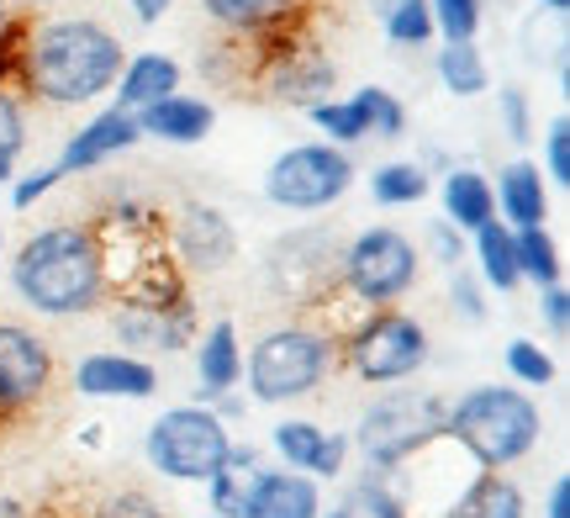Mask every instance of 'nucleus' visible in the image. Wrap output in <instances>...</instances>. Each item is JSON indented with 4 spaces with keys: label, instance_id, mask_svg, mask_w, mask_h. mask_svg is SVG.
Wrapping results in <instances>:
<instances>
[{
    "label": "nucleus",
    "instance_id": "nucleus-46",
    "mask_svg": "<svg viewBox=\"0 0 570 518\" xmlns=\"http://www.w3.org/2000/svg\"><path fill=\"white\" fill-rule=\"evenodd\" d=\"M539 6H544V11H554V17H566V6H570V0H539Z\"/></svg>",
    "mask_w": 570,
    "mask_h": 518
},
{
    "label": "nucleus",
    "instance_id": "nucleus-7",
    "mask_svg": "<svg viewBox=\"0 0 570 518\" xmlns=\"http://www.w3.org/2000/svg\"><path fill=\"white\" fill-rule=\"evenodd\" d=\"M354 186V159L338 144H296L265 175V196L281 212H323Z\"/></svg>",
    "mask_w": 570,
    "mask_h": 518
},
{
    "label": "nucleus",
    "instance_id": "nucleus-10",
    "mask_svg": "<svg viewBox=\"0 0 570 518\" xmlns=\"http://www.w3.org/2000/svg\"><path fill=\"white\" fill-rule=\"evenodd\" d=\"M53 387V350L27 323L0 317V418L27 413Z\"/></svg>",
    "mask_w": 570,
    "mask_h": 518
},
{
    "label": "nucleus",
    "instance_id": "nucleus-44",
    "mask_svg": "<svg viewBox=\"0 0 570 518\" xmlns=\"http://www.w3.org/2000/svg\"><path fill=\"white\" fill-rule=\"evenodd\" d=\"M550 518H570V477H560L550 487Z\"/></svg>",
    "mask_w": 570,
    "mask_h": 518
},
{
    "label": "nucleus",
    "instance_id": "nucleus-33",
    "mask_svg": "<svg viewBox=\"0 0 570 518\" xmlns=\"http://www.w3.org/2000/svg\"><path fill=\"white\" fill-rule=\"evenodd\" d=\"M508 371L523 381V387H550L554 381V360L533 339H512L508 344Z\"/></svg>",
    "mask_w": 570,
    "mask_h": 518
},
{
    "label": "nucleus",
    "instance_id": "nucleus-28",
    "mask_svg": "<svg viewBox=\"0 0 570 518\" xmlns=\"http://www.w3.org/2000/svg\"><path fill=\"white\" fill-rule=\"evenodd\" d=\"M512 250H518V275L533 286H560V250L544 228H512Z\"/></svg>",
    "mask_w": 570,
    "mask_h": 518
},
{
    "label": "nucleus",
    "instance_id": "nucleus-15",
    "mask_svg": "<svg viewBox=\"0 0 570 518\" xmlns=\"http://www.w3.org/2000/svg\"><path fill=\"white\" fill-rule=\"evenodd\" d=\"M275 450H281L296 471H312V477H338L344 471V450L348 439L344 434H323L317 423H306V418H285L275 423Z\"/></svg>",
    "mask_w": 570,
    "mask_h": 518
},
{
    "label": "nucleus",
    "instance_id": "nucleus-41",
    "mask_svg": "<svg viewBox=\"0 0 570 518\" xmlns=\"http://www.w3.org/2000/svg\"><path fill=\"white\" fill-rule=\"evenodd\" d=\"M454 302H460V312H465L470 323H481V317H487V302H481V291H475L470 275H454Z\"/></svg>",
    "mask_w": 570,
    "mask_h": 518
},
{
    "label": "nucleus",
    "instance_id": "nucleus-31",
    "mask_svg": "<svg viewBox=\"0 0 570 518\" xmlns=\"http://www.w3.org/2000/svg\"><path fill=\"white\" fill-rule=\"evenodd\" d=\"M433 32L444 42H475L481 32V0H428Z\"/></svg>",
    "mask_w": 570,
    "mask_h": 518
},
{
    "label": "nucleus",
    "instance_id": "nucleus-17",
    "mask_svg": "<svg viewBox=\"0 0 570 518\" xmlns=\"http://www.w3.org/2000/svg\"><path fill=\"white\" fill-rule=\"evenodd\" d=\"M491 196H497V207H502V223H508V228H544V217H550L544 169L529 165V159L502 165V180L491 186Z\"/></svg>",
    "mask_w": 570,
    "mask_h": 518
},
{
    "label": "nucleus",
    "instance_id": "nucleus-18",
    "mask_svg": "<svg viewBox=\"0 0 570 518\" xmlns=\"http://www.w3.org/2000/svg\"><path fill=\"white\" fill-rule=\"evenodd\" d=\"M217 123L212 101H196V96H164L148 111H138V133L142 138H164V144H202L206 133Z\"/></svg>",
    "mask_w": 570,
    "mask_h": 518
},
{
    "label": "nucleus",
    "instance_id": "nucleus-19",
    "mask_svg": "<svg viewBox=\"0 0 570 518\" xmlns=\"http://www.w3.org/2000/svg\"><path fill=\"white\" fill-rule=\"evenodd\" d=\"M111 90H117V106L138 117V111H148L154 101H164V96L180 90V63L169 59V53H132Z\"/></svg>",
    "mask_w": 570,
    "mask_h": 518
},
{
    "label": "nucleus",
    "instance_id": "nucleus-35",
    "mask_svg": "<svg viewBox=\"0 0 570 518\" xmlns=\"http://www.w3.org/2000/svg\"><path fill=\"white\" fill-rule=\"evenodd\" d=\"M27 148V117H21V101L0 90V159H17Z\"/></svg>",
    "mask_w": 570,
    "mask_h": 518
},
{
    "label": "nucleus",
    "instance_id": "nucleus-30",
    "mask_svg": "<svg viewBox=\"0 0 570 518\" xmlns=\"http://www.w3.org/2000/svg\"><path fill=\"white\" fill-rule=\"evenodd\" d=\"M386 38L396 48H423L433 38V11L428 0H391L386 6Z\"/></svg>",
    "mask_w": 570,
    "mask_h": 518
},
{
    "label": "nucleus",
    "instance_id": "nucleus-22",
    "mask_svg": "<svg viewBox=\"0 0 570 518\" xmlns=\"http://www.w3.org/2000/svg\"><path fill=\"white\" fill-rule=\"evenodd\" d=\"M196 375H202V397H227L244 375V350H238V329L233 323H212L196 350Z\"/></svg>",
    "mask_w": 570,
    "mask_h": 518
},
{
    "label": "nucleus",
    "instance_id": "nucleus-27",
    "mask_svg": "<svg viewBox=\"0 0 570 518\" xmlns=\"http://www.w3.org/2000/svg\"><path fill=\"white\" fill-rule=\"evenodd\" d=\"M370 196L381 207H417L428 196V169L417 159H396V165H381L370 175Z\"/></svg>",
    "mask_w": 570,
    "mask_h": 518
},
{
    "label": "nucleus",
    "instance_id": "nucleus-24",
    "mask_svg": "<svg viewBox=\"0 0 570 518\" xmlns=\"http://www.w3.org/2000/svg\"><path fill=\"white\" fill-rule=\"evenodd\" d=\"M433 69H439V85H444L449 96H460V101L481 96V90L491 85V69H487V59H481L475 42H444Z\"/></svg>",
    "mask_w": 570,
    "mask_h": 518
},
{
    "label": "nucleus",
    "instance_id": "nucleus-32",
    "mask_svg": "<svg viewBox=\"0 0 570 518\" xmlns=\"http://www.w3.org/2000/svg\"><path fill=\"white\" fill-rule=\"evenodd\" d=\"M354 96H360V106H365L370 133H375V138H402V133H407V106L396 101L391 90L365 85V90H354Z\"/></svg>",
    "mask_w": 570,
    "mask_h": 518
},
{
    "label": "nucleus",
    "instance_id": "nucleus-5",
    "mask_svg": "<svg viewBox=\"0 0 570 518\" xmlns=\"http://www.w3.org/2000/svg\"><path fill=\"white\" fill-rule=\"evenodd\" d=\"M444 418H449V402L433 392L381 397V402L360 418L354 444L370 456V471H391V466H402L407 456L428 450L433 439L444 434Z\"/></svg>",
    "mask_w": 570,
    "mask_h": 518
},
{
    "label": "nucleus",
    "instance_id": "nucleus-26",
    "mask_svg": "<svg viewBox=\"0 0 570 518\" xmlns=\"http://www.w3.org/2000/svg\"><path fill=\"white\" fill-rule=\"evenodd\" d=\"M475 260H481V275H487L497 291H512L523 275H518V250H512V228L508 223H487L475 228Z\"/></svg>",
    "mask_w": 570,
    "mask_h": 518
},
{
    "label": "nucleus",
    "instance_id": "nucleus-20",
    "mask_svg": "<svg viewBox=\"0 0 570 518\" xmlns=\"http://www.w3.org/2000/svg\"><path fill=\"white\" fill-rule=\"evenodd\" d=\"M306 0H202V11L217 27H227L233 38H259V32H275L285 21H302Z\"/></svg>",
    "mask_w": 570,
    "mask_h": 518
},
{
    "label": "nucleus",
    "instance_id": "nucleus-39",
    "mask_svg": "<svg viewBox=\"0 0 570 518\" xmlns=\"http://www.w3.org/2000/svg\"><path fill=\"white\" fill-rule=\"evenodd\" d=\"M96 518H164V508L148 492H117L96 508Z\"/></svg>",
    "mask_w": 570,
    "mask_h": 518
},
{
    "label": "nucleus",
    "instance_id": "nucleus-34",
    "mask_svg": "<svg viewBox=\"0 0 570 518\" xmlns=\"http://www.w3.org/2000/svg\"><path fill=\"white\" fill-rule=\"evenodd\" d=\"M544 169L554 186H570V117H554L544 133Z\"/></svg>",
    "mask_w": 570,
    "mask_h": 518
},
{
    "label": "nucleus",
    "instance_id": "nucleus-3",
    "mask_svg": "<svg viewBox=\"0 0 570 518\" xmlns=\"http://www.w3.org/2000/svg\"><path fill=\"white\" fill-rule=\"evenodd\" d=\"M539 429H544L539 408L523 392H512V387H475L444 418V434L460 439L487 471H502V466L529 456Z\"/></svg>",
    "mask_w": 570,
    "mask_h": 518
},
{
    "label": "nucleus",
    "instance_id": "nucleus-14",
    "mask_svg": "<svg viewBox=\"0 0 570 518\" xmlns=\"http://www.w3.org/2000/svg\"><path fill=\"white\" fill-rule=\"evenodd\" d=\"M75 387L85 397H132V402H142V397L159 392V375H154L148 360H132V354H90L75 371Z\"/></svg>",
    "mask_w": 570,
    "mask_h": 518
},
{
    "label": "nucleus",
    "instance_id": "nucleus-9",
    "mask_svg": "<svg viewBox=\"0 0 570 518\" xmlns=\"http://www.w3.org/2000/svg\"><path fill=\"white\" fill-rule=\"evenodd\" d=\"M417 281V250L407 233L365 228L344 254H338V286L370 307H386Z\"/></svg>",
    "mask_w": 570,
    "mask_h": 518
},
{
    "label": "nucleus",
    "instance_id": "nucleus-12",
    "mask_svg": "<svg viewBox=\"0 0 570 518\" xmlns=\"http://www.w3.org/2000/svg\"><path fill=\"white\" fill-rule=\"evenodd\" d=\"M169 254H175V260H185L190 270H227L233 260H238V233H233V223H227L217 207L190 202V207L175 217Z\"/></svg>",
    "mask_w": 570,
    "mask_h": 518
},
{
    "label": "nucleus",
    "instance_id": "nucleus-29",
    "mask_svg": "<svg viewBox=\"0 0 570 518\" xmlns=\"http://www.w3.org/2000/svg\"><path fill=\"white\" fill-rule=\"evenodd\" d=\"M312 123L323 127L333 144H360V138H370V117H365V106H360V96H348V101H317L312 106Z\"/></svg>",
    "mask_w": 570,
    "mask_h": 518
},
{
    "label": "nucleus",
    "instance_id": "nucleus-2",
    "mask_svg": "<svg viewBox=\"0 0 570 518\" xmlns=\"http://www.w3.org/2000/svg\"><path fill=\"white\" fill-rule=\"evenodd\" d=\"M11 286L32 312L75 317L96 312L106 296V260L90 223H53L32 233L11 260Z\"/></svg>",
    "mask_w": 570,
    "mask_h": 518
},
{
    "label": "nucleus",
    "instance_id": "nucleus-43",
    "mask_svg": "<svg viewBox=\"0 0 570 518\" xmlns=\"http://www.w3.org/2000/svg\"><path fill=\"white\" fill-rule=\"evenodd\" d=\"M169 6H175V0H132V17H138L142 27H154V21L169 17Z\"/></svg>",
    "mask_w": 570,
    "mask_h": 518
},
{
    "label": "nucleus",
    "instance_id": "nucleus-36",
    "mask_svg": "<svg viewBox=\"0 0 570 518\" xmlns=\"http://www.w3.org/2000/svg\"><path fill=\"white\" fill-rule=\"evenodd\" d=\"M502 123H508L512 144H529L533 138V117H529V96L518 85H502Z\"/></svg>",
    "mask_w": 570,
    "mask_h": 518
},
{
    "label": "nucleus",
    "instance_id": "nucleus-16",
    "mask_svg": "<svg viewBox=\"0 0 570 518\" xmlns=\"http://www.w3.org/2000/svg\"><path fill=\"white\" fill-rule=\"evenodd\" d=\"M317 487L302 471H259L248 487L244 518H317Z\"/></svg>",
    "mask_w": 570,
    "mask_h": 518
},
{
    "label": "nucleus",
    "instance_id": "nucleus-40",
    "mask_svg": "<svg viewBox=\"0 0 570 518\" xmlns=\"http://www.w3.org/2000/svg\"><path fill=\"white\" fill-rule=\"evenodd\" d=\"M544 317H550V329L566 339V329H570V296H566V286H544Z\"/></svg>",
    "mask_w": 570,
    "mask_h": 518
},
{
    "label": "nucleus",
    "instance_id": "nucleus-45",
    "mask_svg": "<svg viewBox=\"0 0 570 518\" xmlns=\"http://www.w3.org/2000/svg\"><path fill=\"white\" fill-rule=\"evenodd\" d=\"M0 518H27V514H21V502H11V498H0Z\"/></svg>",
    "mask_w": 570,
    "mask_h": 518
},
{
    "label": "nucleus",
    "instance_id": "nucleus-13",
    "mask_svg": "<svg viewBox=\"0 0 570 518\" xmlns=\"http://www.w3.org/2000/svg\"><path fill=\"white\" fill-rule=\"evenodd\" d=\"M138 117L132 111H122V106H106L101 117H90V123L63 144L59 154V169L63 175H85V169L106 165V159H117V154H127V148H138Z\"/></svg>",
    "mask_w": 570,
    "mask_h": 518
},
{
    "label": "nucleus",
    "instance_id": "nucleus-42",
    "mask_svg": "<svg viewBox=\"0 0 570 518\" xmlns=\"http://www.w3.org/2000/svg\"><path fill=\"white\" fill-rule=\"evenodd\" d=\"M433 250H439V260H449V265H454V260L465 254V244H460V228H454V223H439V228H433Z\"/></svg>",
    "mask_w": 570,
    "mask_h": 518
},
{
    "label": "nucleus",
    "instance_id": "nucleus-47",
    "mask_svg": "<svg viewBox=\"0 0 570 518\" xmlns=\"http://www.w3.org/2000/svg\"><path fill=\"white\" fill-rule=\"evenodd\" d=\"M21 11H38V6H48V0H17Z\"/></svg>",
    "mask_w": 570,
    "mask_h": 518
},
{
    "label": "nucleus",
    "instance_id": "nucleus-49",
    "mask_svg": "<svg viewBox=\"0 0 570 518\" xmlns=\"http://www.w3.org/2000/svg\"><path fill=\"white\" fill-rule=\"evenodd\" d=\"M6 21H11V0H0V27H6Z\"/></svg>",
    "mask_w": 570,
    "mask_h": 518
},
{
    "label": "nucleus",
    "instance_id": "nucleus-4",
    "mask_svg": "<svg viewBox=\"0 0 570 518\" xmlns=\"http://www.w3.org/2000/svg\"><path fill=\"white\" fill-rule=\"evenodd\" d=\"M327 371H333V339L306 323H285L269 329L248 354V392L254 402H291L317 392Z\"/></svg>",
    "mask_w": 570,
    "mask_h": 518
},
{
    "label": "nucleus",
    "instance_id": "nucleus-23",
    "mask_svg": "<svg viewBox=\"0 0 570 518\" xmlns=\"http://www.w3.org/2000/svg\"><path fill=\"white\" fill-rule=\"evenodd\" d=\"M444 518H523V492L502 471H487L449 502Z\"/></svg>",
    "mask_w": 570,
    "mask_h": 518
},
{
    "label": "nucleus",
    "instance_id": "nucleus-50",
    "mask_svg": "<svg viewBox=\"0 0 570 518\" xmlns=\"http://www.w3.org/2000/svg\"><path fill=\"white\" fill-rule=\"evenodd\" d=\"M327 518H348V514H327Z\"/></svg>",
    "mask_w": 570,
    "mask_h": 518
},
{
    "label": "nucleus",
    "instance_id": "nucleus-37",
    "mask_svg": "<svg viewBox=\"0 0 570 518\" xmlns=\"http://www.w3.org/2000/svg\"><path fill=\"white\" fill-rule=\"evenodd\" d=\"M354 502H360V508H365L370 518H407L402 498H396V492H391V487H386L381 477H375V471H370V481L360 487V498H354Z\"/></svg>",
    "mask_w": 570,
    "mask_h": 518
},
{
    "label": "nucleus",
    "instance_id": "nucleus-38",
    "mask_svg": "<svg viewBox=\"0 0 570 518\" xmlns=\"http://www.w3.org/2000/svg\"><path fill=\"white\" fill-rule=\"evenodd\" d=\"M63 180H69V175H63L59 165H48V169H38V175H21L17 186H11V207H32V202H42V196H48V190L53 186H63Z\"/></svg>",
    "mask_w": 570,
    "mask_h": 518
},
{
    "label": "nucleus",
    "instance_id": "nucleus-21",
    "mask_svg": "<svg viewBox=\"0 0 570 518\" xmlns=\"http://www.w3.org/2000/svg\"><path fill=\"white\" fill-rule=\"evenodd\" d=\"M444 223H454L460 233H475L497 223V196H491V180L481 169H449L444 175Z\"/></svg>",
    "mask_w": 570,
    "mask_h": 518
},
{
    "label": "nucleus",
    "instance_id": "nucleus-11",
    "mask_svg": "<svg viewBox=\"0 0 570 518\" xmlns=\"http://www.w3.org/2000/svg\"><path fill=\"white\" fill-rule=\"evenodd\" d=\"M111 329L127 344L142 350H180L196 333V307L185 291H159V296H122V307L111 312Z\"/></svg>",
    "mask_w": 570,
    "mask_h": 518
},
{
    "label": "nucleus",
    "instance_id": "nucleus-6",
    "mask_svg": "<svg viewBox=\"0 0 570 518\" xmlns=\"http://www.w3.org/2000/svg\"><path fill=\"white\" fill-rule=\"evenodd\" d=\"M227 450H233L227 423L212 408H169L148 429V460H154V471H164V477H175V481H212L223 471Z\"/></svg>",
    "mask_w": 570,
    "mask_h": 518
},
{
    "label": "nucleus",
    "instance_id": "nucleus-25",
    "mask_svg": "<svg viewBox=\"0 0 570 518\" xmlns=\"http://www.w3.org/2000/svg\"><path fill=\"white\" fill-rule=\"evenodd\" d=\"M254 477H259V456L233 444V450H227V460H223V471L206 481V487H212V508H217L223 518H244V502H248Z\"/></svg>",
    "mask_w": 570,
    "mask_h": 518
},
{
    "label": "nucleus",
    "instance_id": "nucleus-1",
    "mask_svg": "<svg viewBox=\"0 0 570 518\" xmlns=\"http://www.w3.org/2000/svg\"><path fill=\"white\" fill-rule=\"evenodd\" d=\"M127 63L122 38L90 17H38L21 38L17 90L48 106H85L106 96Z\"/></svg>",
    "mask_w": 570,
    "mask_h": 518
},
{
    "label": "nucleus",
    "instance_id": "nucleus-8",
    "mask_svg": "<svg viewBox=\"0 0 570 518\" xmlns=\"http://www.w3.org/2000/svg\"><path fill=\"white\" fill-rule=\"evenodd\" d=\"M344 354L354 375H365L375 387L386 381H407L428 365V333L417 317L396 307H370V317L344 339Z\"/></svg>",
    "mask_w": 570,
    "mask_h": 518
},
{
    "label": "nucleus",
    "instance_id": "nucleus-48",
    "mask_svg": "<svg viewBox=\"0 0 570 518\" xmlns=\"http://www.w3.org/2000/svg\"><path fill=\"white\" fill-rule=\"evenodd\" d=\"M6 180H11V159H0V186H6Z\"/></svg>",
    "mask_w": 570,
    "mask_h": 518
}]
</instances>
